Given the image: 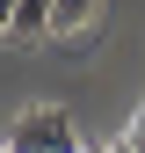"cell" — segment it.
I'll use <instances>...</instances> for the list:
<instances>
[{
	"instance_id": "cell-1",
	"label": "cell",
	"mask_w": 145,
	"mask_h": 153,
	"mask_svg": "<svg viewBox=\"0 0 145 153\" xmlns=\"http://www.w3.org/2000/svg\"><path fill=\"white\" fill-rule=\"evenodd\" d=\"M7 146L15 153H80V124H72V109H58V102H29L22 117L7 124Z\"/></svg>"
},
{
	"instance_id": "cell-2",
	"label": "cell",
	"mask_w": 145,
	"mask_h": 153,
	"mask_svg": "<svg viewBox=\"0 0 145 153\" xmlns=\"http://www.w3.org/2000/svg\"><path fill=\"white\" fill-rule=\"evenodd\" d=\"M51 22H58V0H15V44H29V36H51Z\"/></svg>"
},
{
	"instance_id": "cell-3",
	"label": "cell",
	"mask_w": 145,
	"mask_h": 153,
	"mask_svg": "<svg viewBox=\"0 0 145 153\" xmlns=\"http://www.w3.org/2000/svg\"><path fill=\"white\" fill-rule=\"evenodd\" d=\"M102 22V0H58V22H51V36H80Z\"/></svg>"
},
{
	"instance_id": "cell-4",
	"label": "cell",
	"mask_w": 145,
	"mask_h": 153,
	"mask_svg": "<svg viewBox=\"0 0 145 153\" xmlns=\"http://www.w3.org/2000/svg\"><path fill=\"white\" fill-rule=\"evenodd\" d=\"M123 139H131V146L145 153V109H138V117H131V131H123Z\"/></svg>"
},
{
	"instance_id": "cell-5",
	"label": "cell",
	"mask_w": 145,
	"mask_h": 153,
	"mask_svg": "<svg viewBox=\"0 0 145 153\" xmlns=\"http://www.w3.org/2000/svg\"><path fill=\"white\" fill-rule=\"evenodd\" d=\"M15 29V0H0V36H7Z\"/></svg>"
},
{
	"instance_id": "cell-6",
	"label": "cell",
	"mask_w": 145,
	"mask_h": 153,
	"mask_svg": "<svg viewBox=\"0 0 145 153\" xmlns=\"http://www.w3.org/2000/svg\"><path fill=\"white\" fill-rule=\"evenodd\" d=\"M102 153H138V146H131V139H116V146H102Z\"/></svg>"
}]
</instances>
